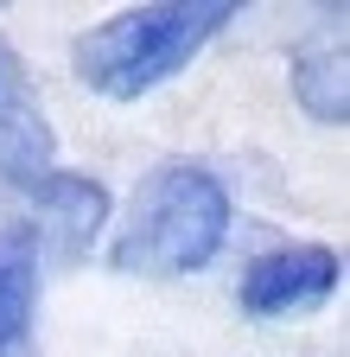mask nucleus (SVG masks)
Listing matches in <instances>:
<instances>
[{
	"label": "nucleus",
	"mask_w": 350,
	"mask_h": 357,
	"mask_svg": "<svg viewBox=\"0 0 350 357\" xmlns=\"http://www.w3.org/2000/svg\"><path fill=\"white\" fill-rule=\"evenodd\" d=\"M293 96L299 109L325 121V128H344L350 121V96H344V38H319V45H299L293 52Z\"/></svg>",
	"instance_id": "nucleus-6"
},
{
	"label": "nucleus",
	"mask_w": 350,
	"mask_h": 357,
	"mask_svg": "<svg viewBox=\"0 0 350 357\" xmlns=\"http://www.w3.org/2000/svg\"><path fill=\"white\" fill-rule=\"evenodd\" d=\"M19 109H32V89H26V70H19V58L0 45V121L7 115H19Z\"/></svg>",
	"instance_id": "nucleus-7"
},
{
	"label": "nucleus",
	"mask_w": 350,
	"mask_h": 357,
	"mask_svg": "<svg viewBox=\"0 0 350 357\" xmlns=\"http://www.w3.org/2000/svg\"><path fill=\"white\" fill-rule=\"evenodd\" d=\"M38 223H32V236H38V255L45 261H77L83 249H90L102 236V223H109V185L90 172H45L38 185L26 192Z\"/></svg>",
	"instance_id": "nucleus-4"
},
{
	"label": "nucleus",
	"mask_w": 350,
	"mask_h": 357,
	"mask_svg": "<svg viewBox=\"0 0 350 357\" xmlns=\"http://www.w3.org/2000/svg\"><path fill=\"white\" fill-rule=\"evenodd\" d=\"M236 26L230 0H153V7H121L102 26H90L70 45V70L83 89H96L102 102H134L172 83L210 38Z\"/></svg>",
	"instance_id": "nucleus-2"
},
{
	"label": "nucleus",
	"mask_w": 350,
	"mask_h": 357,
	"mask_svg": "<svg viewBox=\"0 0 350 357\" xmlns=\"http://www.w3.org/2000/svg\"><path fill=\"white\" fill-rule=\"evenodd\" d=\"M38 236L26 223H0V357H32L38 319Z\"/></svg>",
	"instance_id": "nucleus-5"
},
{
	"label": "nucleus",
	"mask_w": 350,
	"mask_h": 357,
	"mask_svg": "<svg viewBox=\"0 0 350 357\" xmlns=\"http://www.w3.org/2000/svg\"><path fill=\"white\" fill-rule=\"evenodd\" d=\"M236 198L204 160H159L141 172L109 243V268L127 281H185L230 243Z\"/></svg>",
	"instance_id": "nucleus-1"
},
{
	"label": "nucleus",
	"mask_w": 350,
	"mask_h": 357,
	"mask_svg": "<svg viewBox=\"0 0 350 357\" xmlns=\"http://www.w3.org/2000/svg\"><path fill=\"white\" fill-rule=\"evenodd\" d=\"M344 281V255L331 243H280L261 249L242 275H236V306L248 319H299L319 312Z\"/></svg>",
	"instance_id": "nucleus-3"
}]
</instances>
